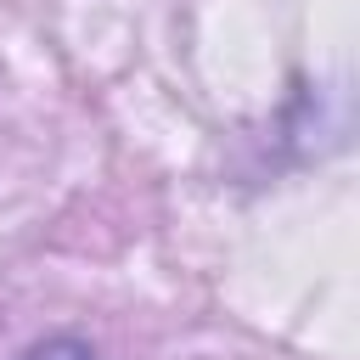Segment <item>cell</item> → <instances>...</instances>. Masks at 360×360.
I'll return each mask as SVG.
<instances>
[{
	"instance_id": "1",
	"label": "cell",
	"mask_w": 360,
	"mask_h": 360,
	"mask_svg": "<svg viewBox=\"0 0 360 360\" xmlns=\"http://www.w3.org/2000/svg\"><path fill=\"white\" fill-rule=\"evenodd\" d=\"M22 360H96V349L90 343H79V338H45L39 349H28Z\"/></svg>"
}]
</instances>
